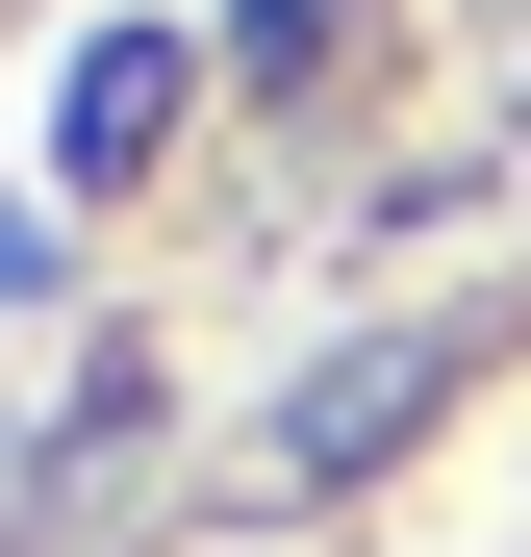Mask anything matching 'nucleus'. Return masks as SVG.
<instances>
[{
    "label": "nucleus",
    "mask_w": 531,
    "mask_h": 557,
    "mask_svg": "<svg viewBox=\"0 0 531 557\" xmlns=\"http://www.w3.org/2000/svg\"><path fill=\"white\" fill-rule=\"evenodd\" d=\"M177 102H203V51H177V26H102V51L51 76V177H76V203H102V177H152Z\"/></svg>",
    "instance_id": "f257e3e1"
},
{
    "label": "nucleus",
    "mask_w": 531,
    "mask_h": 557,
    "mask_svg": "<svg viewBox=\"0 0 531 557\" xmlns=\"http://www.w3.org/2000/svg\"><path fill=\"white\" fill-rule=\"evenodd\" d=\"M127 456H152V355H102V381H76V431H51V482H26V532H51V507H102Z\"/></svg>",
    "instance_id": "f03ea898"
},
{
    "label": "nucleus",
    "mask_w": 531,
    "mask_h": 557,
    "mask_svg": "<svg viewBox=\"0 0 531 557\" xmlns=\"http://www.w3.org/2000/svg\"><path fill=\"white\" fill-rule=\"evenodd\" d=\"M405 406H430V355H329V381H304V406H279V456H380V431H405Z\"/></svg>",
    "instance_id": "7ed1b4c3"
}]
</instances>
